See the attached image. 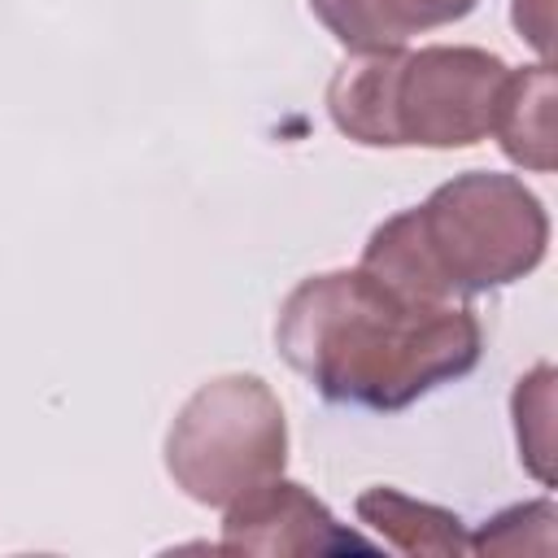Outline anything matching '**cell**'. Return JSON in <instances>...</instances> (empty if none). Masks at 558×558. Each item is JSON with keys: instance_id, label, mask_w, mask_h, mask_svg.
Returning <instances> with one entry per match:
<instances>
[{"instance_id": "6da1fadb", "label": "cell", "mask_w": 558, "mask_h": 558, "mask_svg": "<svg viewBox=\"0 0 558 558\" xmlns=\"http://www.w3.org/2000/svg\"><path fill=\"white\" fill-rule=\"evenodd\" d=\"M275 340L327 401L371 410H401L480 362L471 310L401 292L362 266L296 283Z\"/></svg>"}, {"instance_id": "7a4b0ae2", "label": "cell", "mask_w": 558, "mask_h": 558, "mask_svg": "<svg viewBox=\"0 0 558 558\" xmlns=\"http://www.w3.org/2000/svg\"><path fill=\"white\" fill-rule=\"evenodd\" d=\"M545 240V209L519 179L458 174L418 209L388 218L371 235L362 270L401 292L449 301L527 275L541 262Z\"/></svg>"}, {"instance_id": "3957f363", "label": "cell", "mask_w": 558, "mask_h": 558, "mask_svg": "<svg viewBox=\"0 0 558 558\" xmlns=\"http://www.w3.org/2000/svg\"><path fill=\"white\" fill-rule=\"evenodd\" d=\"M510 70L484 48H371L327 87L336 126L357 144L458 148L493 131Z\"/></svg>"}, {"instance_id": "277c9868", "label": "cell", "mask_w": 558, "mask_h": 558, "mask_svg": "<svg viewBox=\"0 0 558 558\" xmlns=\"http://www.w3.org/2000/svg\"><path fill=\"white\" fill-rule=\"evenodd\" d=\"M283 410L253 375H227L192 392L179 410L166 466L205 506H227L283 471Z\"/></svg>"}, {"instance_id": "5b68a950", "label": "cell", "mask_w": 558, "mask_h": 558, "mask_svg": "<svg viewBox=\"0 0 558 558\" xmlns=\"http://www.w3.org/2000/svg\"><path fill=\"white\" fill-rule=\"evenodd\" d=\"M227 536L218 549H253V554H323V549H366L357 532L336 527V519L301 488V484H257L235 497L227 514Z\"/></svg>"}, {"instance_id": "8992f818", "label": "cell", "mask_w": 558, "mask_h": 558, "mask_svg": "<svg viewBox=\"0 0 558 558\" xmlns=\"http://www.w3.org/2000/svg\"><path fill=\"white\" fill-rule=\"evenodd\" d=\"M327 31L349 48H397L418 31L458 22L475 0H310Z\"/></svg>"}, {"instance_id": "52a82bcc", "label": "cell", "mask_w": 558, "mask_h": 558, "mask_svg": "<svg viewBox=\"0 0 558 558\" xmlns=\"http://www.w3.org/2000/svg\"><path fill=\"white\" fill-rule=\"evenodd\" d=\"M493 131L510 161L527 170H554V70H519L501 87Z\"/></svg>"}, {"instance_id": "ba28073f", "label": "cell", "mask_w": 558, "mask_h": 558, "mask_svg": "<svg viewBox=\"0 0 558 558\" xmlns=\"http://www.w3.org/2000/svg\"><path fill=\"white\" fill-rule=\"evenodd\" d=\"M357 514L366 523H375L397 549L405 554H462L471 549V541L462 536V519L445 514L436 506H418L410 497H401L397 488H371L357 497Z\"/></svg>"}]
</instances>
